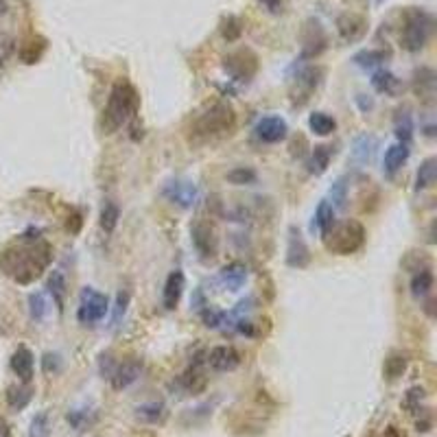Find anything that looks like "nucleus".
Masks as SVG:
<instances>
[{
	"label": "nucleus",
	"mask_w": 437,
	"mask_h": 437,
	"mask_svg": "<svg viewBox=\"0 0 437 437\" xmlns=\"http://www.w3.org/2000/svg\"><path fill=\"white\" fill-rule=\"evenodd\" d=\"M48 293L53 296V302L57 306V311L64 313V306H66V293H68V288H66V278L62 271H53L50 278H48Z\"/></svg>",
	"instance_id": "nucleus-23"
},
{
	"label": "nucleus",
	"mask_w": 437,
	"mask_h": 437,
	"mask_svg": "<svg viewBox=\"0 0 437 437\" xmlns=\"http://www.w3.org/2000/svg\"><path fill=\"white\" fill-rule=\"evenodd\" d=\"M237 114L232 109L230 103H215L203 114H199L193 127H190V140L193 142H208L215 138H221L234 129Z\"/></svg>",
	"instance_id": "nucleus-2"
},
{
	"label": "nucleus",
	"mask_w": 437,
	"mask_h": 437,
	"mask_svg": "<svg viewBox=\"0 0 437 437\" xmlns=\"http://www.w3.org/2000/svg\"><path fill=\"white\" fill-rule=\"evenodd\" d=\"M221 33L227 42H237L243 33V26H241V20L234 18V16H227L223 20V26H221Z\"/></svg>",
	"instance_id": "nucleus-36"
},
{
	"label": "nucleus",
	"mask_w": 437,
	"mask_h": 437,
	"mask_svg": "<svg viewBox=\"0 0 437 437\" xmlns=\"http://www.w3.org/2000/svg\"><path fill=\"white\" fill-rule=\"evenodd\" d=\"M385 437H398V431H396V426H389V428L385 431Z\"/></svg>",
	"instance_id": "nucleus-45"
},
{
	"label": "nucleus",
	"mask_w": 437,
	"mask_h": 437,
	"mask_svg": "<svg viewBox=\"0 0 437 437\" xmlns=\"http://www.w3.org/2000/svg\"><path fill=\"white\" fill-rule=\"evenodd\" d=\"M227 182L230 184H237V186H245V184H254L256 182V173L252 168L239 166L234 171L227 173Z\"/></svg>",
	"instance_id": "nucleus-37"
},
{
	"label": "nucleus",
	"mask_w": 437,
	"mask_h": 437,
	"mask_svg": "<svg viewBox=\"0 0 437 437\" xmlns=\"http://www.w3.org/2000/svg\"><path fill=\"white\" fill-rule=\"evenodd\" d=\"M345 199H347V184H345L343 178H339V180L333 184V188H330V201H328V203L337 210V208H343Z\"/></svg>",
	"instance_id": "nucleus-38"
},
{
	"label": "nucleus",
	"mask_w": 437,
	"mask_h": 437,
	"mask_svg": "<svg viewBox=\"0 0 437 437\" xmlns=\"http://www.w3.org/2000/svg\"><path fill=\"white\" fill-rule=\"evenodd\" d=\"M109 311V300L105 293L97 291L95 286H83L79 293V306H77V319L83 326H95L103 322Z\"/></svg>",
	"instance_id": "nucleus-6"
},
{
	"label": "nucleus",
	"mask_w": 437,
	"mask_h": 437,
	"mask_svg": "<svg viewBox=\"0 0 437 437\" xmlns=\"http://www.w3.org/2000/svg\"><path fill=\"white\" fill-rule=\"evenodd\" d=\"M127 306H129V293H127V291H119V296H116L114 315H112V326H119V324H121V319H123L125 313H127Z\"/></svg>",
	"instance_id": "nucleus-39"
},
{
	"label": "nucleus",
	"mask_w": 437,
	"mask_h": 437,
	"mask_svg": "<svg viewBox=\"0 0 437 437\" xmlns=\"http://www.w3.org/2000/svg\"><path fill=\"white\" fill-rule=\"evenodd\" d=\"M431 288H433V274L428 269H422L418 271L414 278H411V293L414 298H424L431 293Z\"/></svg>",
	"instance_id": "nucleus-32"
},
{
	"label": "nucleus",
	"mask_w": 437,
	"mask_h": 437,
	"mask_svg": "<svg viewBox=\"0 0 437 437\" xmlns=\"http://www.w3.org/2000/svg\"><path fill=\"white\" fill-rule=\"evenodd\" d=\"M409 144H404V142H394L387 147L385 151V158H383V171L387 178H394V175L402 168V164L409 160Z\"/></svg>",
	"instance_id": "nucleus-18"
},
{
	"label": "nucleus",
	"mask_w": 437,
	"mask_h": 437,
	"mask_svg": "<svg viewBox=\"0 0 437 437\" xmlns=\"http://www.w3.org/2000/svg\"><path fill=\"white\" fill-rule=\"evenodd\" d=\"M311 260V254H308V247L300 234V230L291 227V237H288V249H286V262L291 267H306Z\"/></svg>",
	"instance_id": "nucleus-17"
},
{
	"label": "nucleus",
	"mask_w": 437,
	"mask_h": 437,
	"mask_svg": "<svg viewBox=\"0 0 437 437\" xmlns=\"http://www.w3.org/2000/svg\"><path fill=\"white\" fill-rule=\"evenodd\" d=\"M431 28H433V18L420 7H409L404 11L402 33H400L402 48L409 53H420L431 38Z\"/></svg>",
	"instance_id": "nucleus-5"
},
{
	"label": "nucleus",
	"mask_w": 437,
	"mask_h": 437,
	"mask_svg": "<svg viewBox=\"0 0 437 437\" xmlns=\"http://www.w3.org/2000/svg\"><path fill=\"white\" fill-rule=\"evenodd\" d=\"M335 212H337V210L330 206L328 201H322V203L317 206L315 217H313V230L319 232V237H324L326 232L333 227V223L337 221V219H335Z\"/></svg>",
	"instance_id": "nucleus-24"
},
{
	"label": "nucleus",
	"mask_w": 437,
	"mask_h": 437,
	"mask_svg": "<svg viewBox=\"0 0 437 437\" xmlns=\"http://www.w3.org/2000/svg\"><path fill=\"white\" fill-rule=\"evenodd\" d=\"M206 363L215 372H234L241 365V355L232 345H217L208 352Z\"/></svg>",
	"instance_id": "nucleus-12"
},
{
	"label": "nucleus",
	"mask_w": 437,
	"mask_h": 437,
	"mask_svg": "<svg viewBox=\"0 0 437 437\" xmlns=\"http://www.w3.org/2000/svg\"><path fill=\"white\" fill-rule=\"evenodd\" d=\"M260 5L265 7L269 14H280L282 11V0H260Z\"/></svg>",
	"instance_id": "nucleus-43"
},
{
	"label": "nucleus",
	"mask_w": 437,
	"mask_h": 437,
	"mask_svg": "<svg viewBox=\"0 0 437 437\" xmlns=\"http://www.w3.org/2000/svg\"><path fill=\"white\" fill-rule=\"evenodd\" d=\"M184 288H186V278H184V271L182 269H175L168 274L166 282H164V288H162V304L166 311H175L184 296Z\"/></svg>",
	"instance_id": "nucleus-13"
},
{
	"label": "nucleus",
	"mask_w": 437,
	"mask_h": 437,
	"mask_svg": "<svg viewBox=\"0 0 437 437\" xmlns=\"http://www.w3.org/2000/svg\"><path fill=\"white\" fill-rule=\"evenodd\" d=\"M406 369V357L404 355H392L387 357L385 365H383V372L385 376L389 378V381H396V378H400Z\"/></svg>",
	"instance_id": "nucleus-34"
},
{
	"label": "nucleus",
	"mask_w": 437,
	"mask_h": 437,
	"mask_svg": "<svg viewBox=\"0 0 437 437\" xmlns=\"http://www.w3.org/2000/svg\"><path fill=\"white\" fill-rule=\"evenodd\" d=\"M322 77H324V70L317 68V66H311V68H304L298 72L296 77V92H293V99L302 105L311 99V95L319 87L322 83Z\"/></svg>",
	"instance_id": "nucleus-10"
},
{
	"label": "nucleus",
	"mask_w": 437,
	"mask_h": 437,
	"mask_svg": "<svg viewBox=\"0 0 437 437\" xmlns=\"http://www.w3.org/2000/svg\"><path fill=\"white\" fill-rule=\"evenodd\" d=\"M7 14V0H0V16Z\"/></svg>",
	"instance_id": "nucleus-46"
},
{
	"label": "nucleus",
	"mask_w": 437,
	"mask_h": 437,
	"mask_svg": "<svg viewBox=\"0 0 437 437\" xmlns=\"http://www.w3.org/2000/svg\"><path fill=\"white\" fill-rule=\"evenodd\" d=\"M308 127L317 136H330L337 129V121L326 112H313L311 119H308Z\"/></svg>",
	"instance_id": "nucleus-27"
},
{
	"label": "nucleus",
	"mask_w": 437,
	"mask_h": 437,
	"mask_svg": "<svg viewBox=\"0 0 437 437\" xmlns=\"http://www.w3.org/2000/svg\"><path fill=\"white\" fill-rule=\"evenodd\" d=\"M0 437H14L9 422H7V420H3V418H0Z\"/></svg>",
	"instance_id": "nucleus-44"
},
{
	"label": "nucleus",
	"mask_w": 437,
	"mask_h": 437,
	"mask_svg": "<svg viewBox=\"0 0 437 437\" xmlns=\"http://www.w3.org/2000/svg\"><path fill=\"white\" fill-rule=\"evenodd\" d=\"M219 280L223 282V286H227L230 291H241L245 280H247V267L241 265V262H230L225 265L219 274Z\"/></svg>",
	"instance_id": "nucleus-20"
},
{
	"label": "nucleus",
	"mask_w": 437,
	"mask_h": 437,
	"mask_svg": "<svg viewBox=\"0 0 437 437\" xmlns=\"http://www.w3.org/2000/svg\"><path fill=\"white\" fill-rule=\"evenodd\" d=\"M42 365H44V372L46 374H57L62 369V359H60V355H44V359H42Z\"/></svg>",
	"instance_id": "nucleus-42"
},
{
	"label": "nucleus",
	"mask_w": 437,
	"mask_h": 437,
	"mask_svg": "<svg viewBox=\"0 0 437 437\" xmlns=\"http://www.w3.org/2000/svg\"><path fill=\"white\" fill-rule=\"evenodd\" d=\"M435 180H437V160L435 158H426L420 164L418 173H416V190L420 193V190L431 188L435 184Z\"/></svg>",
	"instance_id": "nucleus-26"
},
{
	"label": "nucleus",
	"mask_w": 437,
	"mask_h": 437,
	"mask_svg": "<svg viewBox=\"0 0 437 437\" xmlns=\"http://www.w3.org/2000/svg\"><path fill=\"white\" fill-rule=\"evenodd\" d=\"M254 134L260 142L265 144H276V142H282L288 134V125L282 116H265V119H260L254 127Z\"/></svg>",
	"instance_id": "nucleus-9"
},
{
	"label": "nucleus",
	"mask_w": 437,
	"mask_h": 437,
	"mask_svg": "<svg viewBox=\"0 0 437 437\" xmlns=\"http://www.w3.org/2000/svg\"><path fill=\"white\" fill-rule=\"evenodd\" d=\"M180 385L184 387L186 394H199L203 387H206V376L197 369V365H193L186 374L180 376Z\"/></svg>",
	"instance_id": "nucleus-30"
},
{
	"label": "nucleus",
	"mask_w": 437,
	"mask_h": 437,
	"mask_svg": "<svg viewBox=\"0 0 437 437\" xmlns=\"http://www.w3.org/2000/svg\"><path fill=\"white\" fill-rule=\"evenodd\" d=\"M136 112H138V95L134 87L125 81L114 83L109 99H107V107L103 112L105 131L107 134L119 131Z\"/></svg>",
	"instance_id": "nucleus-3"
},
{
	"label": "nucleus",
	"mask_w": 437,
	"mask_h": 437,
	"mask_svg": "<svg viewBox=\"0 0 437 437\" xmlns=\"http://www.w3.org/2000/svg\"><path fill=\"white\" fill-rule=\"evenodd\" d=\"M190 234H193V245L195 249L201 254V258H212L217 256V237L210 225L206 223H195L190 227Z\"/></svg>",
	"instance_id": "nucleus-16"
},
{
	"label": "nucleus",
	"mask_w": 437,
	"mask_h": 437,
	"mask_svg": "<svg viewBox=\"0 0 437 437\" xmlns=\"http://www.w3.org/2000/svg\"><path fill=\"white\" fill-rule=\"evenodd\" d=\"M223 68L230 77H234L237 81H249L256 75V55L252 50H237L227 55L223 60Z\"/></svg>",
	"instance_id": "nucleus-8"
},
{
	"label": "nucleus",
	"mask_w": 437,
	"mask_h": 437,
	"mask_svg": "<svg viewBox=\"0 0 437 437\" xmlns=\"http://www.w3.org/2000/svg\"><path fill=\"white\" fill-rule=\"evenodd\" d=\"M9 365H11L14 374L20 378L22 383H31L33 372H36V357H33V352L26 345H18L16 347V352L11 355Z\"/></svg>",
	"instance_id": "nucleus-15"
},
{
	"label": "nucleus",
	"mask_w": 437,
	"mask_h": 437,
	"mask_svg": "<svg viewBox=\"0 0 437 437\" xmlns=\"http://www.w3.org/2000/svg\"><path fill=\"white\" fill-rule=\"evenodd\" d=\"M376 3H378V5H381V3H385V0H376Z\"/></svg>",
	"instance_id": "nucleus-47"
},
{
	"label": "nucleus",
	"mask_w": 437,
	"mask_h": 437,
	"mask_svg": "<svg viewBox=\"0 0 437 437\" xmlns=\"http://www.w3.org/2000/svg\"><path fill=\"white\" fill-rule=\"evenodd\" d=\"M140 374H142V363L136 361V359L125 361V363H121V365H116L114 372H112V376H109L112 387H114L116 392H123V389L131 387V385L138 381Z\"/></svg>",
	"instance_id": "nucleus-14"
},
{
	"label": "nucleus",
	"mask_w": 437,
	"mask_h": 437,
	"mask_svg": "<svg viewBox=\"0 0 437 437\" xmlns=\"http://www.w3.org/2000/svg\"><path fill=\"white\" fill-rule=\"evenodd\" d=\"M396 136H398V142H404L409 144L411 138H414V121L409 112H400L398 119H396Z\"/></svg>",
	"instance_id": "nucleus-33"
},
{
	"label": "nucleus",
	"mask_w": 437,
	"mask_h": 437,
	"mask_svg": "<svg viewBox=\"0 0 437 437\" xmlns=\"http://www.w3.org/2000/svg\"><path fill=\"white\" fill-rule=\"evenodd\" d=\"M119 219H121V208L116 206L114 201H105L103 208H101V221H99L105 234H112L116 225H119Z\"/></svg>",
	"instance_id": "nucleus-29"
},
{
	"label": "nucleus",
	"mask_w": 437,
	"mask_h": 437,
	"mask_svg": "<svg viewBox=\"0 0 437 437\" xmlns=\"http://www.w3.org/2000/svg\"><path fill=\"white\" fill-rule=\"evenodd\" d=\"M50 433V422H48V414L42 411L33 418L31 422V433H28V437H48Z\"/></svg>",
	"instance_id": "nucleus-40"
},
{
	"label": "nucleus",
	"mask_w": 437,
	"mask_h": 437,
	"mask_svg": "<svg viewBox=\"0 0 437 437\" xmlns=\"http://www.w3.org/2000/svg\"><path fill=\"white\" fill-rule=\"evenodd\" d=\"M372 87L378 95L398 97L402 92V81L389 70H378V72L372 75Z\"/></svg>",
	"instance_id": "nucleus-19"
},
{
	"label": "nucleus",
	"mask_w": 437,
	"mask_h": 437,
	"mask_svg": "<svg viewBox=\"0 0 437 437\" xmlns=\"http://www.w3.org/2000/svg\"><path fill=\"white\" fill-rule=\"evenodd\" d=\"M201 319H203V324H206L208 328H221L225 324V313L208 306V308L201 311Z\"/></svg>",
	"instance_id": "nucleus-41"
},
{
	"label": "nucleus",
	"mask_w": 437,
	"mask_h": 437,
	"mask_svg": "<svg viewBox=\"0 0 437 437\" xmlns=\"http://www.w3.org/2000/svg\"><path fill=\"white\" fill-rule=\"evenodd\" d=\"M324 245L328 252L337 254V256H350L363 247L365 243V230L361 223L357 221H341V223H333V227L322 237Z\"/></svg>",
	"instance_id": "nucleus-4"
},
{
	"label": "nucleus",
	"mask_w": 437,
	"mask_h": 437,
	"mask_svg": "<svg viewBox=\"0 0 437 437\" xmlns=\"http://www.w3.org/2000/svg\"><path fill=\"white\" fill-rule=\"evenodd\" d=\"M387 60V53L385 50H361L352 57V62L361 68H376V66H381L383 62Z\"/></svg>",
	"instance_id": "nucleus-31"
},
{
	"label": "nucleus",
	"mask_w": 437,
	"mask_h": 437,
	"mask_svg": "<svg viewBox=\"0 0 437 437\" xmlns=\"http://www.w3.org/2000/svg\"><path fill=\"white\" fill-rule=\"evenodd\" d=\"M330 158H333V147L319 144V147L313 149V156H311V162H308V171L313 175H324L328 164H330Z\"/></svg>",
	"instance_id": "nucleus-28"
},
{
	"label": "nucleus",
	"mask_w": 437,
	"mask_h": 437,
	"mask_svg": "<svg viewBox=\"0 0 437 437\" xmlns=\"http://www.w3.org/2000/svg\"><path fill=\"white\" fill-rule=\"evenodd\" d=\"M337 31H339L341 40L347 44L359 42L367 31V20L363 16H357V14H343L337 18Z\"/></svg>",
	"instance_id": "nucleus-11"
},
{
	"label": "nucleus",
	"mask_w": 437,
	"mask_h": 437,
	"mask_svg": "<svg viewBox=\"0 0 437 437\" xmlns=\"http://www.w3.org/2000/svg\"><path fill=\"white\" fill-rule=\"evenodd\" d=\"M28 241V239H24ZM50 245L48 243H22L9 247L0 254V267L7 276H11L20 284H28L42 276V271L50 265Z\"/></svg>",
	"instance_id": "nucleus-1"
},
{
	"label": "nucleus",
	"mask_w": 437,
	"mask_h": 437,
	"mask_svg": "<svg viewBox=\"0 0 437 437\" xmlns=\"http://www.w3.org/2000/svg\"><path fill=\"white\" fill-rule=\"evenodd\" d=\"M168 411L162 402H144L140 406H136V418L149 424H162L166 420Z\"/></svg>",
	"instance_id": "nucleus-22"
},
{
	"label": "nucleus",
	"mask_w": 437,
	"mask_h": 437,
	"mask_svg": "<svg viewBox=\"0 0 437 437\" xmlns=\"http://www.w3.org/2000/svg\"><path fill=\"white\" fill-rule=\"evenodd\" d=\"M374 151H376V138L369 136V134H363L352 144V162L363 166V164H367L372 160Z\"/></svg>",
	"instance_id": "nucleus-21"
},
{
	"label": "nucleus",
	"mask_w": 437,
	"mask_h": 437,
	"mask_svg": "<svg viewBox=\"0 0 437 437\" xmlns=\"http://www.w3.org/2000/svg\"><path fill=\"white\" fill-rule=\"evenodd\" d=\"M162 195L173 203V206L178 208H193L197 199H199V188L195 182L190 180H184V178H175V180H168L162 188Z\"/></svg>",
	"instance_id": "nucleus-7"
},
{
	"label": "nucleus",
	"mask_w": 437,
	"mask_h": 437,
	"mask_svg": "<svg viewBox=\"0 0 437 437\" xmlns=\"http://www.w3.org/2000/svg\"><path fill=\"white\" fill-rule=\"evenodd\" d=\"M28 311H31V317L36 319V322H42V319L46 317L48 313V302L44 298V293H31L28 296Z\"/></svg>",
	"instance_id": "nucleus-35"
},
{
	"label": "nucleus",
	"mask_w": 437,
	"mask_h": 437,
	"mask_svg": "<svg viewBox=\"0 0 437 437\" xmlns=\"http://www.w3.org/2000/svg\"><path fill=\"white\" fill-rule=\"evenodd\" d=\"M31 400H33V387H28V383H24V385H11V387L7 389V402H9L11 409H16V411L26 409Z\"/></svg>",
	"instance_id": "nucleus-25"
}]
</instances>
